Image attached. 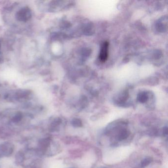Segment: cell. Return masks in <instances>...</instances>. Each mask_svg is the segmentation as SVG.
Masks as SVG:
<instances>
[{
	"instance_id": "obj_3",
	"label": "cell",
	"mask_w": 168,
	"mask_h": 168,
	"mask_svg": "<svg viewBox=\"0 0 168 168\" xmlns=\"http://www.w3.org/2000/svg\"><path fill=\"white\" fill-rule=\"evenodd\" d=\"M50 144V140L48 139H45L41 140L40 142V146L43 149L47 148Z\"/></svg>"
},
{
	"instance_id": "obj_6",
	"label": "cell",
	"mask_w": 168,
	"mask_h": 168,
	"mask_svg": "<svg viewBox=\"0 0 168 168\" xmlns=\"http://www.w3.org/2000/svg\"><path fill=\"white\" fill-rule=\"evenodd\" d=\"M61 120L60 119H56L54 121V122L52 123V125H51V127L52 128H55V127H57V126H58L60 123H61Z\"/></svg>"
},
{
	"instance_id": "obj_5",
	"label": "cell",
	"mask_w": 168,
	"mask_h": 168,
	"mask_svg": "<svg viewBox=\"0 0 168 168\" xmlns=\"http://www.w3.org/2000/svg\"><path fill=\"white\" fill-rule=\"evenodd\" d=\"M72 124L74 127H79L82 126V122L80 120L78 119H75L72 121Z\"/></svg>"
},
{
	"instance_id": "obj_8",
	"label": "cell",
	"mask_w": 168,
	"mask_h": 168,
	"mask_svg": "<svg viewBox=\"0 0 168 168\" xmlns=\"http://www.w3.org/2000/svg\"><path fill=\"white\" fill-rule=\"evenodd\" d=\"M163 135L164 136H167L168 134V129H167V127H165L163 129Z\"/></svg>"
},
{
	"instance_id": "obj_1",
	"label": "cell",
	"mask_w": 168,
	"mask_h": 168,
	"mask_svg": "<svg viewBox=\"0 0 168 168\" xmlns=\"http://www.w3.org/2000/svg\"><path fill=\"white\" fill-rule=\"evenodd\" d=\"M109 43L107 41H104L101 48V50L99 54V59L102 62H104L106 61L108 56V47Z\"/></svg>"
},
{
	"instance_id": "obj_7",
	"label": "cell",
	"mask_w": 168,
	"mask_h": 168,
	"mask_svg": "<svg viewBox=\"0 0 168 168\" xmlns=\"http://www.w3.org/2000/svg\"><path fill=\"white\" fill-rule=\"evenodd\" d=\"M22 118V115L20 114H17L13 118V121L15 122L19 121Z\"/></svg>"
},
{
	"instance_id": "obj_2",
	"label": "cell",
	"mask_w": 168,
	"mask_h": 168,
	"mask_svg": "<svg viewBox=\"0 0 168 168\" xmlns=\"http://www.w3.org/2000/svg\"><path fill=\"white\" fill-rule=\"evenodd\" d=\"M129 136V133L126 130H122L120 131L118 135V139L119 141L125 140Z\"/></svg>"
},
{
	"instance_id": "obj_4",
	"label": "cell",
	"mask_w": 168,
	"mask_h": 168,
	"mask_svg": "<svg viewBox=\"0 0 168 168\" xmlns=\"http://www.w3.org/2000/svg\"><path fill=\"white\" fill-rule=\"evenodd\" d=\"M152 162V159L150 158H145L144 159L141 163V167H145L148 166L151 162Z\"/></svg>"
}]
</instances>
